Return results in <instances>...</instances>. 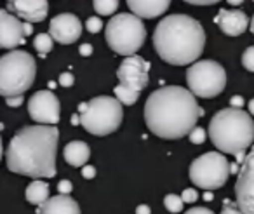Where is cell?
<instances>
[{
  "label": "cell",
  "instance_id": "1",
  "mask_svg": "<svg viewBox=\"0 0 254 214\" xmlns=\"http://www.w3.org/2000/svg\"><path fill=\"white\" fill-rule=\"evenodd\" d=\"M204 115L195 96L180 85H167L153 91L145 105V122L155 136L180 140L195 129Z\"/></svg>",
  "mask_w": 254,
  "mask_h": 214
},
{
  "label": "cell",
  "instance_id": "2",
  "mask_svg": "<svg viewBox=\"0 0 254 214\" xmlns=\"http://www.w3.org/2000/svg\"><path fill=\"white\" fill-rule=\"evenodd\" d=\"M60 131L53 126H28L14 134L5 150L9 171L33 179L56 176Z\"/></svg>",
  "mask_w": 254,
  "mask_h": 214
},
{
  "label": "cell",
  "instance_id": "3",
  "mask_svg": "<svg viewBox=\"0 0 254 214\" xmlns=\"http://www.w3.org/2000/svg\"><path fill=\"white\" fill-rule=\"evenodd\" d=\"M153 46L166 63L174 67L193 65L204 53L205 32L191 16L171 14L157 25Z\"/></svg>",
  "mask_w": 254,
  "mask_h": 214
},
{
  "label": "cell",
  "instance_id": "4",
  "mask_svg": "<svg viewBox=\"0 0 254 214\" xmlns=\"http://www.w3.org/2000/svg\"><path fill=\"white\" fill-rule=\"evenodd\" d=\"M209 138L223 153H230L244 162V151L254 143V120L244 110L223 108L209 122Z\"/></svg>",
  "mask_w": 254,
  "mask_h": 214
},
{
  "label": "cell",
  "instance_id": "5",
  "mask_svg": "<svg viewBox=\"0 0 254 214\" xmlns=\"http://www.w3.org/2000/svg\"><path fill=\"white\" fill-rule=\"evenodd\" d=\"M35 58L26 51H11L0 56V96H23L35 82Z\"/></svg>",
  "mask_w": 254,
  "mask_h": 214
},
{
  "label": "cell",
  "instance_id": "6",
  "mask_svg": "<svg viewBox=\"0 0 254 214\" xmlns=\"http://www.w3.org/2000/svg\"><path fill=\"white\" fill-rule=\"evenodd\" d=\"M80 124L94 136H106L115 133L124 119V106L112 96H96L91 101L78 105Z\"/></svg>",
  "mask_w": 254,
  "mask_h": 214
},
{
  "label": "cell",
  "instance_id": "7",
  "mask_svg": "<svg viewBox=\"0 0 254 214\" xmlns=\"http://www.w3.org/2000/svg\"><path fill=\"white\" fill-rule=\"evenodd\" d=\"M106 44L113 53L120 54L124 58L136 56L139 47L146 40V28L139 18L134 14H122L113 16L105 28Z\"/></svg>",
  "mask_w": 254,
  "mask_h": 214
},
{
  "label": "cell",
  "instance_id": "8",
  "mask_svg": "<svg viewBox=\"0 0 254 214\" xmlns=\"http://www.w3.org/2000/svg\"><path fill=\"white\" fill-rule=\"evenodd\" d=\"M188 91L197 98H216L226 85V71L212 60H202L187 70Z\"/></svg>",
  "mask_w": 254,
  "mask_h": 214
},
{
  "label": "cell",
  "instance_id": "9",
  "mask_svg": "<svg viewBox=\"0 0 254 214\" xmlns=\"http://www.w3.org/2000/svg\"><path fill=\"white\" fill-rule=\"evenodd\" d=\"M232 165L219 151H207L197 157L190 165V179L195 186L204 190L221 188L230 178Z\"/></svg>",
  "mask_w": 254,
  "mask_h": 214
},
{
  "label": "cell",
  "instance_id": "10",
  "mask_svg": "<svg viewBox=\"0 0 254 214\" xmlns=\"http://www.w3.org/2000/svg\"><path fill=\"white\" fill-rule=\"evenodd\" d=\"M28 113L32 120H35L37 126H53L60 122V99L56 98L53 91H37L28 99Z\"/></svg>",
  "mask_w": 254,
  "mask_h": 214
},
{
  "label": "cell",
  "instance_id": "11",
  "mask_svg": "<svg viewBox=\"0 0 254 214\" xmlns=\"http://www.w3.org/2000/svg\"><path fill=\"white\" fill-rule=\"evenodd\" d=\"M237 207L242 214H254V146L240 165L235 183Z\"/></svg>",
  "mask_w": 254,
  "mask_h": 214
},
{
  "label": "cell",
  "instance_id": "12",
  "mask_svg": "<svg viewBox=\"0 0 254 214\" xmlns=\"http://www.w3.org/2000/svg\"><path fill=\"white\" fill-rule=\"evenodd\" d=\"M148 71H150V63L146 60H143L141 56H131L124 58V61L120 63L119 70H117V77H119L120 85L141 94L143 89L148 85Z\"/></svg>",
  "mask_w": 254,
  "mask_h": 214
},
{
  "label": "cell",
  "instance_id": "13",
  "mask_svg": "<svg viewBox=\"0 0 254 214\" xmlns=\"http://www.w3.org/2000/svg\"><path fill=\"white\" fill-rule=\"evenodd\" d=\"M49 35L53 37V40H56L58 44H63V46L77 42L82 35L80 19L70 12L54 16L49 23Z\"/></svg>",
  "mask_w": 254,
  "mask_h": 214
},
{
  "label": "cell",
  "instance_id": "14",
  "mask_svg": "<svg viewBox=\"0 0 254 214\" xmlns=\"http://www.w3.org/2000/svg\"><path fill=\"white\" fill-rule=\"evenodd\" d=\"M21 44H25L23 21L5 9H0V47L16 51Z\"/></svg>",
  "mask_w": 254,
  "mask_h": 214
},
{
  "label": "cell",
  "instance_id": "15",
  "mask_svg": "<svg viewBox=\"0 0 254 214\" xmlns=\"http://www.w3.org/2000/svg\"><path fill=\"white\" fill-rule=\"evenodd\" d=\"M7 7L25 23H40L47 18L49 4L46 0H9Z\"/></svg>",
  "mask_w": 254,
  "mask_h": 214
},
{
  "label": "cell",
  "instance_id": "16",
  "mask_svg": "<svg viewBox=\"0 0 254 214\" xmlns=\"http://www.w3.org/2000/svg\"><path fill=\"white\" fill-rule=\"evenodd\" d=\"M214 23L219 26L225 35L228 37H239L249 26V18L240 9H219L218 16L214 18Z\"/></svg>",
  "mask_w": 254,
  "mask_h": 214
},
{
  "label": "cell",
  "instance_id": "17",
  "mask_svg": "<svg viewBox=\"0 0 254 214\" xmlns=\"http://www.w3.org/2000/svg\"><path fill=\"white\" fill-rule=\"evenodd\" d=\"M127 5L131 7L132 14L136 18L153 19L157 16L164 14L169 9L171 2L169 0H129Z\"/></svg>",
  "mask_w": 254,
  "mask_h": 214
},
{
  "label": "cell",
  "instance_id": "18",
  "mask_svg": "<svg viewBox=\"0 0 254 214\" xmlns=\"http://www.w3.org/2000/svg\"><path fill=\"white\" fill-rule=\"evenodd\" d=\"M40 214H80L78 204L70 195L51 197L39 211Z\"/></svg>",
  "mask_w": 254,
  "mask_h": 214
},
{
  "label": "cell",
  "instance_id": "19",
  "mask_svg": "<svg viewBox=\"0 0 254 214\" xmlns=\"http://www.w3.org/2000/svg\"><path fill=\"white\" fill-rule=\"evenodd\" d=\"M63 157L73 167H84V165H87V160L91 157V148L84 141H70L64 146Z\"/></svg>",
  "mask_w": 254,
  "mask_h": 214
},
{
  "label": "cell",
  "instance_id": "20",
  "mask_svg": "<svg viewBox=\"0 0 254 214\" xmlns=\"http://www.w3.org/2000/svg\"><path fill=\"white\" fill-rule=\"evenodd\" d=\"M25 197L30 204L42 207L44 204L49 200V185H47L46 181H42V179H33V181L26 186Z\"/></svg>",
  "mask_w": 254,
  "mask_h": 214
},
{
  "label": "cell",
  "instance_id": "21",
  "mask_svg": "<svg viewBox=\"0 0 254 214\" xmlns=\"http://www.w3.org/2000/svg\"><path fill=\"white\" fill-rule=\"evenodd\" d=\"M113 92H115V98L119 99L120 103H122V106L126 105V106H131V105H134L136 101H138V98H139V92H136V91H132V89H127V87H124V85H117L115 89H113Z\"/></svg>",
  "mask_w": 254,
  "mask_h": 214
},
{
  "label": "cell",
  "instance_id": "22",
  "mask_svg": "<svg viewBox=\"0 0 254 214\" xmlns=\"http://www.w3.org/2000/svg\"><path fill=\"white\" fill-rule=\"evenodd\" d=\"M33 46H35V49L39 51L40 56H46V54L51 53V49H53L54 40L49 33H40V35H37L35 40H33Z\"/></svg>",
  "mask_w": 254,
  "mask_h": 214
},
{
  "label": "cell",
  "instance_id": "23",
  "mask_svg": "<svg viewBox=\"0 0 254 214\" xmlns=\"http://www.w3.org/2000/svg\"><path fill=\"white\" fill-rule=\"evenodd\" d=\"M92 5H94L96 12L101 16H112L119 9V2L117 0H94Z\"/></svg>",
  "mask_w": 254,
  "mask_h": 214
},
{
  "label": "cell",
  "instance_id": "24",
  "mask_svg": "<svg viewBox=\"0 0 254 214\" xmlns=\"http://www.w3.org/2000/svg\"><path fill=\"white\" fill-rule=\"evenodd\" d=\"M183 200H181L180 195H174V193H169V195H166V199H164V206H166V209L169 211V213H181V209H183Z\"/></svg>",
  "mask_w": 254,
  "mask_h": 214
},
{
  "label": "cell",
  "instance_id": "25",
  "mask_svg": "<svg viewBox=\"0 0 254 214\" xmlns=\"http://www.w3.org/2000/svg\"><path fill=\"white\" fill-rule=\"evenodd\" d=\"M242 65L247 71L254 73V46H249L242 54Z\"/></svg>",
  "mask_w": 254,
  "mask_h": 214
},
{
  "label": "cell",
  "instance_id": "26",
  "mask_svg": "<svg viewBox=\"0 0 254 214\" xmlns=\"http://www.w3.org/2000/svg\"><path fill=\"white\" fill-rule=\"evenodd\" d=\"M205 136H207V133H205V129H202V127H195V129L188 134V138H190V141L193 144H202L205 141Z\"/></svg>",
  "mask_w": 254,
  "mask_h": 214
},
{
  "label": "cell",
  "instance_id": "27",
  "mask_svg": "<svg viewBox=\"0 0 254 214\" xmlns=\"http://www.w3.org/2000/svg\"><path fill=\"white\" fill-rule=\"evenodd\" d=\"M101 28H103V21L99 18H96V16H92V18H89L85 21V30L89 33H98Z\"/></svg>",
  "mask_w": 254,
  "mask_h": 214
},
{
  "label": "cell",
  "instance_id": "28",
  "mask_svg": "<svg viewBox=\"0 0 254 214\" xmlns=\"http://www.w3.org/2000/svg\"><path fill=\"white\" fill-rule=\"evenodd\" d=\"M197 199H198V193H197V190H195V188H187L183 193H181V200H183V202H187V204L197 202Z\"/></svg>",
  "mask_w": 254,
  "mask_h": 214
},
{
  "label": "cell",
  "instance_id": "29",
  "mask_svg": "<svg viewBox=\"0 0 254 214\" xmlns=\"http://www.w3.org/2000/svg\"><path fill=\"white\" fill-rule=\"evenodd\" d=\"M58 190H60V195H70V192L73 190V185H71L70 179H61L58 183Z\"/></svg>",
  "mask_w": 254,
  "mask_h": 214
},
{
  "label": "cell",
  "instance_id": "30",
  "mask_svg": "<svg viewBox=\"0 0 254 214\" xmlns=\"http://www.w3.org/2000/svg\"><path fill=\"white\" fill-rule=\"evenodd\" d=\"M221 214H242V213H240V209L237 207V204L230 202V200H225V204H223V209H221Z\"/></svg>",
  "mask_w": 254,
  "mask_h": 214
},
{
  "label": "cell",
  "instance_id": "31",
  "mask_svg": "<svg viewBox=\"0 0 254 214\" xmlns=\"http://www.w3.org/2000/svg\"><path fill=\"white\" fill-rule=\"evenodd\" d=\"M73 82H75V78L71 73H61L60 75V85L61 87H71Z\"/></svg>",
  "mask_w": 254,
  "mask_h": 214
},
{
  "label": "cell",
  "instance_id": "32",
  "mask_svg": "<svg viewBox=\"0 0 254 214\" xmlns=\"http://www.w3.org/2000/svg\"><path fill=\"white\" fill-rule=\"evenodd\" d=\"M23 101H25V96H16V98H7V99H5V103H7L11 108H18V106H21Z\"/></svg>",
  "mask_w": 254,
  "mask_h": 214
},
{
  "label": "cell",
  "instance_id": "33",
  "mask_svg": "<svg viewBox=\"0 0 254 214\" xmlns=\"http://www.w3.org/2000/svg\"><path fill=\"white\" fill-rule=\"evenodd\" d=\"M82 176H84L85 179H92L96 176V167L94 165H84V167H82Z\"/></svg>",
  "mask_w": 254,
  "mask_h": 214
},
{
  "label": "cell",
  "instance_id": "34",
  "mask_svg": "<svg viewBox=\"0 0 254 214\" xmlns=\"http://www.w3.org/2000/svg\"><path fill=\"white\" fill-rule=\"evenodd\" d=\"M185 214H214V213L211 209H207V207H191Z\"/></svg>",
  "mask_w": 254,
  "mask_h": 214
},
{
  "label": "cell",
  "instance_id": "35",
  "mask_svg": "<svg viewBox=\"0 0 254 214\" xmlns=\"http://www.w3.org/2000/svg\"><path fill=\"white\" fill-rule=\"evenodd\" d=\"M78 53H80V56H91V54H92V46H91V44H82V46L78 47Z\"/></svg>",
  "mask_w": 254,
  "mask_h": 214
},
{
  "label": "cell",
  "instance_id": "36",
  "mask_svg": "<svg viewBox=\"0 0 254 214\" xmlns=\"http://www.w3.org/2000/svg\"><path fill=\"white\" fill-rule=\"evenodd\" d=\"M136 214H152V209H150V206L143 204V206L136 207Z\"/></svg>",
  "mask_w": 254,
  "mask_h": 214
},
{
  "label": "cell",
  "instance_id": "37",
  "mask_svg": "<svg viewBox=\"0 0 254 214\" xmlns=\"http://www.w3.org/2000/svg\"><path fill=\"white\" fill-rule=\"evenodd\" d=\"M230 105H232V108L240 110V106H242V98H240V96H233L232 101H230Z\"/></svg>",
  "mask_w": 254,
  "mask_h": 214
},
{
  "label": "cell",
  "instance_id": "38",
  "mask_svg": "<svg viewBox=\"0 0 254 214\" xmlns=\"http://www.w3.org/2000/svg\"><path fill=\"white\" fill-rule=\"evenodd\" d=\"M23 30H25V37H26V35H32V33H33L32 23H25V21H23Z\"/></svg>",
  "mask_w": 254,
  "mask_h": 214
},
{
  "label": "cell",
  "instance_id": "39",
  "mask_svg": "<svg viewBox=\"0 0 254 214\" xmlns=\"http://www.w3.org/2000/svg\"><path fill=\"white\" fill-rule=\"evenodd\" d=\"M188 4H193V5H212V4H216V2H207V0H204V2H195V0H190Z\"/></svg>",
  "mask_w": 254,
  "mask_h": 214
},
{
  "label": "cell",
  "instance_id": "40",
  "mask_svg": "<svg viewBox=\"0 0 254 214\" xmlns=\"http://www.w3.org/2000/svg\"><path fill=\"white\" fill-rule=\"evenodd\" d=\"M247 106H249V113L254 117V98L251 99V101H249V105H247Z\"/></svg>",
  "mask_w": 254,
  "mask_h": 214
},
{
  "label": "cell",
  "instance_id": "41",
  "mask_svg": "<svg viewBox=\"0 0 254 214\" xmlns=\"http://www.w3.org/2000/svg\"><path fill=\"white\" fill-rule=\"evenodd\" d=\"M71 124H73V126H77V124H80V117H77V115L71 117Z\"/></svg>",
  "mask_w": 254,
  "mask_h": 214
},
{
  "label": "cell",
  "instance_id": "42",
  "mask_svg": "<svg viewBox=\"0 0 254 214\" xmlns=\"http://www.w3.org/2000/svg\"><path fill=\"white\" fill-rule=\"evenodd\" d=\"M2 155H4V144H2V136H0V160H2Z\"/></svg>",
  "mask_w": 254,
  "mask_h": 214
},
{
  "label": "cell",
  "instance_id": "43",
  "mask_svg": "<svg viewBox=\"0 0 254 214\" xmlns=\"http://www.w3.org/2000/svg\"><path fill=\"white\" fill-rule=\"evenodd\" d=\"M249 28H251V32H253V35H254V16H253V19H251V23H249Z\"/></svg>",
  "mask_w": 254,
  "mask_h": 214
}]
</instances>
